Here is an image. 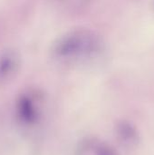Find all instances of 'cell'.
Listing matches in <instances>:
<instances>
[{
    "instance_id": "obj_5",
    "label": "cell",
    "mask_w": 154,
    "mask_h": 155,
    "mask_svg": "<svg viewBox=\"0 0 154 155\" xmlns=\"http://www.w3.org/2000/svg\"><path fill=\"white\" fill-rule=\"evenodd\" d=\"M115 134L119 143L125 149H134L141 142L137 127L126 120H121L116 124Z\"/></svg>"
},
{
    "instance_id": "obj_3",
    "label": "cell",
    "mask_w": 154,
    "mask_h": 155,
    "mask_svg": "<svg viewBox=\"0 0 154 155\" xmlns=\"http://www.w3.org/2000/svg\"><path fill=\"white\" fill-rule=\"evenodd\" d=\"M22 66L20 53L14 48L0 51V86L12 82L18 74Z\"/></svg>"
},
{
    "instance_id": "obj_2",
    "label": "cell",
    "mask_w": 154,
    "mask_h": 155,
    "mask_svg": "<svg viewBox=\"0 0 154 155\" xmlns=\"http://www.w3.org/2000/svg\"><path fill=\"white\" fill-rule=\"evenodd\" d=\"M44 95L38 90L23 92L15 103V117L24 127L36 126L44 115Z\"/></svg>"
},
{
    "instance_id": "obj_1",
    "label": "cell",
    "mask_w": 154,
    "mask_h": 155,
    "mask_svg": "<svg viewBox=\"0 0 154 155\" xmlns=\"http://www.w3.org/2000/svg\"><path fill=\"white\" fill-rule=\"evenodd\" d=\"M104 50L103 38L96 32L79 28L57 37L52 44L51 54L59 63L83 64L100 58Z\"/></svg>"
},
{
    "instance_id": "obj_4",
    "label": "cell",
    "mask_w": 154,
    "mask_h": 155,
    "mask_svg": "<svg viewBox=\"0 0 154 155\" xmlns=\"http://www.w3.org/2000/svg\"><path fill=\"white\" fill-rule=\"evenodd\" d=\"M74 155H119V153L109 143L95 137H87L78 143Z\"/></svg>"
}]
</instances>
